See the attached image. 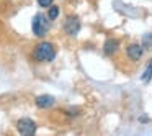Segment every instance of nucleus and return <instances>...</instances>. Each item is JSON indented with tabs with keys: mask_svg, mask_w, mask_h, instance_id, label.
<instances>
[{
	"mask_svg": "<svg viewBox=\"0 0 152 136\" xmlns=\"http://www.w3.org/2000/svg\"><path fill=\"white\" fill-rule=\"evenodd\" d=\"M17 129L23 136H33L36 133V123L31 118H20L17 121Z\"/></svg>",
	"mask_w": 152,
	"mask_h": 136,
	"instance_id": "obj_3",
	"label": "nucleus"
},
{
	"mask_svg": "<svg viewBox=\"0 0 152 136\" xmlns=\"http://www.w3.org/2000/svg\"><path fill=\"white\" fill-rule=\"evenodd\" d=\"M67 115H79V110L77 108H70V110H64Z\"/></svg>",
	"mask_w": 152,
	"mask_h": 136,
	"instance_id": "obj_12",
	"label": "nucleus"
},
{
	"mask_svg": "<svg viewBox=\"0 0 152 136\" xmlns=\"http://www.w3.org/2000/svg\"><path fill=\"white\" fill-rule=\"evenodd\" d=\"M34 102H36V105L39 108H49V107H53L56 103V99L53 95H38Z\"/></svg>",
	"mask_w": 152,
	"mask_h": 136,
	"instance_id": "obj_7",
	"label": "nucleus"
},
{
	"mask_svg": "<svg viewBox=\"0 0 152 136\" xmlns=\"http://www.w3.org/2000/svg\"><path fill=\"white\" fill-rule=\"evenodd\" d=\"M31 28H33V33L36 35V36H44V35L49 31V17H46V15H43V13L34 15Z\"/></svg>",
	"mask_w": 152,
	"mask_h": 136,
	"instance_id": "obj_2",
	"label": "nucleus"
},
{
	"mask_svg": "<svg viewBox=\"0 0 152 136\" xmlns=\"http://www.w3.org/2000/svg\"><path fill=\"white\" fill-rule=\"evenodd\" d=\"M79 30H80V20H79V17H75V15L67 17L66 23H64V31H66L69 36H75V35L79 33Z\"/></svg>",
	"mask_w": 152,
	"mask_h": 136,
	"instance_id": "obj_4",
	"label": "nucleus"
},
{
	"mask_svg": "<svg viewBox=\"0 0 152 136\" xmlns=\"http://www.w3.org/2000/svg\"><path fill=\"white\" fill-rule=\"evenodd\" d=\"M142 44L144 48H152V33H145L142 36Z\"/></svg>",
	"mask_w": 152,
	"mask_h": 136,
	"instance_id": "obj_9",
	"label": "nucleus"
},
{
	"mask_svg": "<svg viewBox=\"0 0 152 136\" xmlns=\"http://www.w3.org/2000/svg\"><path fill=\"white\" fill-rule=\"evenodd\" d=\"M48 17H49V20H56V18L59 17V8H57V7H51L49 12H48Z\"/></svg>",
	"mask_w": 152,
	"mask_h": 136,
	"instance_id": "obj_10",
	"label": "nucleus"
},
{
	"mask_svg": "<svg viewBox=\"0 0 152 136\" xmlns=\"http://www.w3.org/2000/svg\"><path fill=\"white\" fill-rule=\"evenodd\" d=\"M34 57L38 61H46V62H51V61L56 57V51H54V46L48 41L44 43H39L34 49Z\"/></svg>",
	"mask_w": 152,
	"mask_h": 136,
	"instance_id": "obj_1",
	"label": "nucleus"
},
{
	"mask_svg": "<svg viewBox=\"0 0 152 136\" xmlns=\"http://www.w3.org/2000/svg\"><path fill=\"white\" fill-rule=\"evenodd\" d=\"M53 2H54V0H38V4H39L41 7H51Z\"/></svg>",
	"mask_w": 152,
	"mask_h": 136,
	"instance_id": "obj_11",
	"label": "nucleus"
},
{
	"mask_svg": "<svg viewBox=\"0 0 152 136\" xmlns=\"http://www.w3.org/2000/svg\"><path fill=\"white\" fill-rule=\"evenodd\" d=\"M144 82H149V80L152 79V59L147 62V67H145V71H144V74H142V77H141Z\"/></svg>",
	"mask_w": 152,
	"mask_h": 136,
	"instance_id": "obj_8",
	"label": "nucleus"
},
{
	"mask_svg": "<svg viewBox=\"0 0 152 136\" xmlns=\"http://www.w3.org/2000/svg\"><path fill=\"white\" fill-rule=\"evenodd\" d=\"M118 49H119V41L115 40V38H108L105 41V44H103V53L106 56H113Z\"/></svg>",
	"mask_w": 152,
	"mask_h": 136,
	"instance_id": "obj_6",
	"label": "nucleus"
},
{
	"mask_svg": "<svg viewBox=\"0 0 152 136\" xmlns=\"http://www.w3.org/2000/svg\"><path fill=\"white\" fill-rule=\"evenodd\" d=\"M144 54V48L137 43H131L128 48H126V56L129 57L131 61H139Z\"/></svg>",
	"mask_w": 152,
	"mask_h": 136,
	"instance_id": "obj_5",
	"label": "nucleus"
}]
</instances>
